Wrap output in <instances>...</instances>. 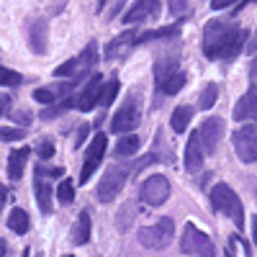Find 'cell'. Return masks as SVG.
<instances>
[{"label": "cell", "instance_id": "83f0119b", "mask_svg": "<svg viewBox=\"0 0 257 257\" xmlns=\"http://www.w3.org/2000/svg\"><path fill=\"white\" fill-rule=\"evenodd\" d=\"M57 198H59L64 206L75 201V185H72V180H64V183L59 185V190H57Z\"/></svg>", "mask_w": 257, "mask_h": 257}, {"label": "cell", "instance_id": "ba28073f", "mask_svg": "<svg viewBox=\"0 0 257 257\" xmlns=\"http://www.w3.org/2000/svg\"><path fill=\"white\" fill-rule=\"evenodd\" d=\"M139 198L144 206H162L170 198V183L165 175H152L147 178L139 188Z\"/></svg>", "mask_w": 257, "mask_h": 257}, {"label": "cell", "instance_id": "f35d334b", "mask_svg": "<svg viewBox=\"0 0 257 257\" xmlns=\"http://www.w3.org/2000/svg\"><path fill=\"white\" fill-rule=\"evenodd\" d=\"M252 239H254V244H257V216L252 219Z\"/></svg>", "mask_w": 257, "mask_h": 257}, {"label": "cell", "instance_id": "e0dca14e", "mask_svg": "<svg viewBox=\"0 0 257 257\" xmlns=\"http://www.w3.org/2000/svg\"><path fill=\"white\" fill-rule=\"evenodd\" d=\"M160 13V3H134V8L128 11V13H123V21L126 24H139V21H144V18H149V16H157Z\"/></svg>", "mask_w": 257, "mask_h": 257}, {"label": "cell", "instance_id": "3957f363", "mask_svg": "<svg viewBox=\"0 0 257 257\" xmlns=\"http://www.w3.org/2000/svg\"><path fill=\"white\" fill-rule=\"evenodd\" d=\"M180 249L185 254H193V257H213L216 254V247H213L211 237L203 234L196 224H185L183 237H180Z\"/></svg>", "mask_w": 257, "mask_h": 257}, {"label": "cell", "instance_id": "f546056e", "mask_svg": "<svg viewBox=\"0 0 257 257\" xmlns=\"http://www.w3.org/2000/svg\"><path fill=\"white\" fill-rule=\"evenodd\" d=\"M24 137H26L24 128H0V142H18Z\"/></svg>", "mask_w": 257, "mask_h": 257}, {"label": "cell", "instance_id": "2e32d148", "mask_svg": "<svg viewBox=\"0 0 257 257\" xmlns=\"http://www.w3.org/2000/svg\"><path fill=\"white\" fill-rule=\"evenodd\" d=\"M137 44V36H134V31H126V34H121L118 39H113L108 47H105V59H116V57H121V54H126L128 49H132Z\"/></svg>", "mask_w": 257, "mask_h": 257}, {"label": "cell", "instance_id": "4fadbf2b", "mask_svg": "<svg viewBox=\"0 0 257 257\" xmlns=\"http://www.w3.org/2000/svg\"><path fill=\"white\" fill-rule=\"evenodd\" d=\"M203 147H201V137L198 132H193L188 137V147H185V167H188V173H198V170L203 167Z\"/></svg>", "mask_w": 257, "mask_h": 257}, {"label": "cell", "instance_id": "9c48e42d", "mask_svg": "<svg viewBox=\"0 0 257 257\" xmlns=\"http://www.w3.org/2000/svg\"><path fill=\"white\" fill-rule=\"evenodd\" d=\"M234 142V152H237V157L242 162H257V128L254 126H242L234 132L231 137Z\"/></svg>", "mask_w": 257, "mask_h": 257}, {"label": "cell", "instance_id": "9a60e30c", "mask_svg": "<svg viewBox=\"0 0 257 257\" xmlns=\"http://www.w3.org/2000/svg\"><path fill=\"white\" fill-rule=\"evenodd\" d=\"M237 121H247V118H254L257 121V95L249 90L239 98V103L234 105V113H231Z\"/></svg>", "mask_w": 257, "mask_h": 257}, {"label": "cell", "instance_id": "484cf974", "mask_svg": "<svg viewBox=\"0 0 257 257\" xmlns=\"http://www.w3.org/2000/svg\"><path fill=\"white\" fill-rule=\"evenodd\" d=\"M134 203H126L121 211H118V219H116V226L123 231V229H128V226H132V221H134Z\"/></svg>", "mask_w": 257, "mask_h": 257}, {"label": "cell", "instance_id": "6da1fadb", "mask_svg": "<svg viewBox=\"0 0 257 257\" xmlns=\"http://www.w3.org/2000/svg\"><path fill=\"white\" fill-rule=\"evenodd\" d=\"M247 31L226 21H208L203 29V54L208 59H231L244 47Z\"/></svg>", "mask_w": 257, "mask_h": 257}, {"label": "cell", "instance_id": "ac0fdd59", "mask_svg": "<svg viewBox=\"0 0 257 257\" xmlns=\"http://www.w3.org/2000/svg\"><path fill=\"white\" fill-rule=\"evenodd\" d=\"M29 155H31V152H29L26 147L11 152V157H8V175H11V180H21V178H24V167H26Z\"/></svg>", "mask_w": 257, "mask_h": 257}, {"label": "cell", "instance_id": "4dcf8cb0", "mask_svg": "<svg viewBox=\"0 0 257 257\" xmlns=\"http://www.w3.org/2000/svg\"><path fill=\"white\" fill-rule=\"evenodd\" d=\"M36 152H39L41 160H52V157H54V144H52L49 139H41V142L36 144Z\"/></svg>", "mask_w": 257, "mask_h": 257}, {"label": "cell", "instance_id": "d6a6232c", "mask_svg": "<svg viewBox=\"0 0 257 257\" xmlns=\"http://www.w3.org/2000/svg\"><path fill=\"white\" fill-rule=\"evenodd\" d=\"M11 116H13L18 123H24V126L31 123V113H29V111H16V113H11Z\"/></svg>", "mask_w": 257, "mask_h": 257}, {"label": "cell", "instance_id": "e575fe53", "mask_svg": "<svg viewBox=\"0 0 257 257\" xmlns=\"http://www.w3.org/2000/svg\"><path fill=\"white\" fill-rule=\"evenodd\" d=\"M231 3H229V0H213V3H211V8L213 11H221V8H229Z\"/></svg>", "mask_w": 257, "mask_h": 257}, {"label": "cell", "instance_id": "d4e9b609", "mask_svg": "<svg viewBox=\"0 0 257 257\" xmlns=\"http://www.w3.org/2000/svg\"><path fill=\"white\" fill-rule=\"evenodd\" d=\"M216 95H219V88H216L213 82H208L206 88H203V93H201V100H198V105H201L203 111H208L211 105L216 103Z\"/></svg>", "mask_w": 257, "mask_h": 257}, {"label": "cell", "instance_id": "8fae6325", "mask_svg": "<svg viewBox=\"0 0 257 257\" xmlns=\"http://www.w3.org/2000/svg\"><path fill=\"white\" fill-rule=\"evenodd\" d=\"M100 90H103V77L98 75V72H93V77L88 80V85L77 93V98H75V105L80 111H90L93 105L98 103V98H100Z\"/></svg>", "mask_w": 257, "mask_h": 257}, {"label": "cell", "instance_id": "f1b7e54d", "mask_svg": "<svg viewBox=\"0 0 257 257\" xmlns=\"http://www.w3.org/2000/svg\"><path fill=\"white\" fill-rule=\"evenodd\" d=\"M0 85H21V75L18 72H13V70H8V67H0Z\"/></svg>", "mask_w": 257, "mask_h": 257}, {"label": "cell", "instance_id": "7c38bea8", "mask_svg": "<svg viewBox=\"0 0 257 257\" xmlns=\"http://www.w3.org/2000/svg\"><path fill=\"white\" fill-rule=\"evenodd\" d=\"M26 36H29V47L36 54H47V21L44 18H31Z\"/></svg>", "mask_w": 257, "mask_h": 257}, {"label": "cell", "instance_id": "7402d4cb", "mask_svg": "<svg viewBox=\"0 0 257 257\" xmlns=\"http://www.w3.org/2000/svg\"><path fill=\"white\" fill-rule=\"evenodd\" d=\"M34 188H36V203H39V208L44 213H52V188H49V183L44 178H36Z\"/></svg>", "mask_w": 257, "mask_h": 257}, {"label": "cell", "instance_id": "1f68e13d", "mask_svg": "<svg viewBox=\"0 0 257 257\" xmlns=\"http://www.w3.org/2000/svg\"><path fill=\"white\" fill-rule=\"evenodd\" d=\"M59 178V175H64V170H59V167H44V165H36V178Z\"/></svg>", "mask_w": 257, "mask_h": 257}, {"label": "cell", "instance_id": "603a6c76", "mask_svg": "<svg viewBox=\"0 0 257 257\" xmlns=\"http://www.w3.org/2000/svg\"><path fill=\"white\" fill-rule=\"evenodd\" d=\"M8 229L16 231V234L29 231V213H26L24 208H13L11 216H8Z\"/></svg>", "mask_w": 257, "mask_h": 257}, {"label": "cell", "instance_id": "8d00e7d4", "mask_svg": "<svg viewBox=\"0 0 257 257\" xmlns=\"http://www.w3.org/2000/svg\"><path fill=\"white\" fill-rule=\"evenodd\" d=\"M6 201H8V190L0 185V211H3V206H6Z\"/></svg>", "mask_w": 257, "mask_h": 257}, {"label": "cell", "instance_id": "ab89813d", "mask_svg": "<svg viewBox=\"0 0 257 257\" xmlns=\"http://www.w3.org/2000/svg\"><path fill=\"white\" fill-rule=\"evenodd\" d=\"M249 52H257V34H254V39L249 41Z\"/></svg>", "mask_w": 257, "mask_h": 257}, {"label": "cell", "instance_id": "b9f144b4", "mask_svg": "<svg viewBox=\"0 0 257 257\" xmlns=\"http://www.w3.org/2000/svg\"><path fill=\"white\" fill-rule=\"evenodd\" d=\"M6 249H8V247H6V242H3V239H0V257H3V254H6Z\"/></svg>", "mask_w": 257, "mask_h": 257}, {"label": "cell", "instance_id": "44dd1931", "mask_svg": "<svg viewBox=\"0 0 257 257\" xmlns=\"http://www.w3.org/2000/svg\"><path fill=\"white\" fill-rule=\"evenodd\" d=\"M190 118H193V108H190V105H178V108L173 111V116H170V126H173L175 134H183L188 128V123H190Z\"/></svg>", "mask_w": 257, "mask_h": 257}, {"label": "cell", "instance_id": "5b68a950", "mask_svg": "<svg viewBox=\"0 0 257 257\" xmlns=\"http://www.w3.org/2000/svg\"><path fill=\"white\" fill-rule=\"evenodd\" d=\"M142 121V105H139V95L132 93L126 98V103L118 108V113L113 116V123H111V132L113 134H128L134 132Z\"/></svg>", "mask_w": 257, "mask_h": 257}, {"label": "cell", "instance_id": "ee69618b", "mask_svg": "<svg viewBox=\"0 0 257 257\" xmlns=\"http://www.w3.org/2000/svg\"><path fill=\"white\" fill-rule=\"evenodd\" d=\"M67 257H72V254H67Z\"/></svg>", "mask_w": 257, "mask_h": 257}, {"label": "cell", "instance_id": "d6986e66", "mask_svg": "<svg viewBox=\"0 0 257 257\" xmlns=\"http://www.w3.org/2000/svg\"><path fill=\"white\" fill-rule=\"evenodd\" d=\"M70 237H72V244H85L90 239V213L88 211H82L77 216V221H75V226L70 231Z\"/></svg>", "mask_w": 257, "mask_h": 257}, {"label": "cell", "instance_id": "ffe728a7", "mask_svg": "<svg viewBox=\"0 0 257 257\" xmlns=\"http://www.w3.org/2000/svg\"><path fill=\"white\" fill-rule=\"evenodd\" d=\"M139 147H142V139L137 134H126V137L118 139L113 152H116V157H134L139 152Z\"/></svg>", "mask_w": 257, "mask_h": 257}, {"label": "cell", "instance_id": "d590c367", "mask_svg": "<svg viewBox=\"0 0 257 257\" xmlns=\"http://www.w3.org/2000/svg\"><path fill=\"white\" fill-rule=\"evenodd\" d=\"M88 132H90V126H88V123H82V126H80V137H77V142H75L77 147L82 144V139H85V134H88Z\"/></svg>", "mask_w": 257, "mask_h": 257}, {"label": "cell", "instance_id": "7bdbcfd3", "mask_svg": "<svg viewBox=\"0 0 257 257\" xmlns=\"http://www.w3.org/2000/svg\"><path fill=\"white\" fill-rule=\"evenodd\" d=\"M226 257H234V254H231V252H226Z\"/></svg>", "mask_w": 257, "mask_h": 257}, {"label": "cell", "instance_id": "836d02e7", "mask_svg": "<svg viewBox=\"0 0 257 257\" xmlns=\"http://www.w3.org/2000/svg\"><path fill=\"white\" fill-rule=\"evenodd\" d=\"M167 8L173 11L175 16H180V13H188V11H190V6H188V3H170Z\"/></svg>", "mask_w": 257, "mask_h": 257}, {"label": "cell", "instance_id": "8992f818", "mask_svg": "<svg viewBox=\"0 0 257 257\" xmlns=\"http://www.w3.org/2000/svg\"><path fill=\"white\" fill-rule=\"evenodd\" d=\"M126 180H128V170H126V167H121V165L105 167V175H103L100 183H98V201L111 203L118 193L123 190Z\"/></svg>", "mask_w": 257, "mask_h": 257}, {"label": "cell", "instance_id": "4316f807", "mask_svg": "<svg viewBox=\"0 0 257 257\" xmlns=\"http://www.w3.org/2000/svg\"><path fill=\"white\" fill-rule=\"evenodd\" d=\"M183 85H185V72H178L173 80H167V82H165L162 93H165V95H175V93H180Z\"/></svg>", "mask_w": 257, "mask_h": 257}, {"label": "cell", "instance_id": "277c9868", "mask_svg": "<svg viewBox=\"0 0 257 257\" xmlns=\"http://www.w3.org/2000/svg\"><path fill=\"white\" fill-rule=\"evenodd\" d=\"M173 234H175V221L162 216L155 226H144L139 229V242L147 249H165L170 242H173Z\"/></svg>", "mask_w": 257, "mask_h": 257}, {"label": "cell", "instance_id": "7a4b0ae2", "mask_svg": "<svg viewBox=\"0 0 257 257\" xmlns=\"http://www.w3.org/2000/svg\"><path fill=\"white\" fill-rule=\"evenodd\" d=\"M211 206L216 208L219 213H224V216H229L234 224H237V229L244 226V208H242V201L239 196L234 193L226 183H216L211 188Z\"/></svg>", "mask_w": 257, "mask_h": 257}, {"label": "cell", "instance_id": "52a82bcc", "mask_svg": "<svg viewBox=\"0 0 257 257\" xmlns=\"http://www.w3.org/2000/svg\"><path fill=\"white\" fill-rule=\"evenodd\" d=\"M105 147H108V137H105V134H95L93 142H90V147L85 149V162H82V170H80V183H82V185L90 180V175L95 173L98 165L103 162Z\"/></svg>", "mask_w": 257, "mask_h": 257}, {"label": "cell", "instance_id": "60d3db41", "mask_svg": "<svg viewBox=\"0 0 257 257\" xmlns=\"http://www.w3.org/2000/svg\"><path fill=\"white\" fill-rule=\"evenodd\" d=\"M252 77H257V57H254V62H252Z\"/></svg>", "mask_w": 257, "mask_h": 257}, {"label": "cell", "instance_id": "cb8c5ba5", "mask_svg": "<svg viewBox=\"0 0 257 257\" xmlns=\"http://www.w3.org/2000/svg\"><path fill=\"white\" fill-rule=\"evenodd\" d=\"M116 93H118V82H116V80L105 82V85H103V90H100V98H98V103L103 105V108H108V105L113 103V98H116Z\"/></svg>", "mask_w": 257, "mask_h": 257}, {"label": "cell", "instance_id": "74e56055", "mask_svg": "<svg viewBox=\"0 0 257 257\" xmlns=\"http://www.w3.org/2000/svg\"><path fill=\"white\" fill-rule=\"evenodd\" d=\"M8 108V95H3V98H0V116H3V111Z\"/></svg>", "mask_w": 257, "mask_h": 257}, {"label": "cell", "instance_id": "5bb4252c", "mask_svg": "<svg viewBox=\"0 0 257 257\" xmlns=\"http://www.w3.org/2000/svg\"><path fill=\"white\" fill-rule=\"evenodd\" d=\"M178 72H180V67H178V54H175V52L160 57L157 64H155V80H157V88L162 90V88H165V82H167V80H173Z\"/></svg>", "mask_w": 257, "mask_h": 257}, {"label": "cell", "instance_id": "30bf717a", "mask_svg": "<svg viewBox=\"0 0 257 257\" xmlns=\"http://www.w3.org/2000/svg\"><path fill=\"white\" fill-rule=\"evenodd\" d=\"M221 134H224V121L221 118H206L198 128V137H201V147H203V152H213V149L219 147L221 142Z\"/></svg>", "mask_w": 257, "mask_h": 257}]
</instances>
